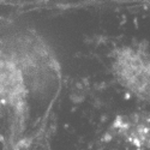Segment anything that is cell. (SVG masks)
I'll return each mask as SVG.
<instances>
[{
    "label": "cell",
    "mask_w": 150,
    "mask_h": 150,
    "mask_svg": "<svg viewBox=\"0 0 150 150\" xmlns=\"http://www.w3.org/2000/svg\"><path fill=\"white\" fill-rule=\"evenodd\" d=\"M113 72L117 81L142 101L149 100L150 64L146 45L126 46L114 54Z\"/></svg>",
    "instance_id": "cell-1"
},
{
    "label": "cell",
    "mask_w": 150,
    "mask_h": 150,
    "mask_svg": "<svg viewBox=\"0 0 150 150\" xmlns=\"http://www.w3.org/2000/svg\"><path fill=\"white\" fill-rule=\"evenodd\" d=\"M27 94L24 74L18 62L0 55V103L3 106H19Z\"/></svg>",
    "instance_id": "cell-2"
},
{
    "label": "cell",
    "mask_w": 150,
    "mask_h": 150,
    "mask_svg": "<svg viewBox=\"0 0 150 150\" xmlns=\"http://www.w3.org/2000/svg\"><path fill=\"white\" fill-rule=\"evenodd\" d=\"M114 133L122 141L138 150L149 148V114L130 113L115 118L113 126Z\"/></svg>",
    "instance_id": "cell-3"
}]
</instances>
